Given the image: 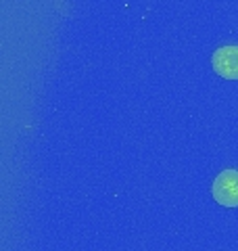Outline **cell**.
<instances>
[{
    "label": "cell",
    "mask_w": 238,
    "mask_h": 251,
    "mask_svg": "<svg viewBox=\"0 0 238 251\" xmlns=\"http://www.w3.org/2000/svg\"><path fill=\"white\" fill-rule=\"evenodd\" d=\"M213 199L224 207H238V170H224L215 178Z\"/></svg>",
    "instance_id": "obj_1"
},
{
    "label": "cell",
    "mask_w": 238,
    "mask_h": 251,
    "mask_svg": "<svg viewBox=\"0 0 238 251\" xmlns=\"http://www.w3.org/2000/svg\"><path fill=\"white\" fill-rule=\"evenodd\" d=\"M215 74L226 80H238V46H221L211 57Z\"/></svg>",
    "instance_id": "obj_2"
}]
</instances>
